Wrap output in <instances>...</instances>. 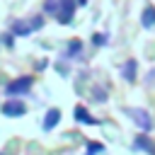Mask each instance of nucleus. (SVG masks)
<instances>
[{
	"label": "nucleus",
	"instance_id": "1",
	"mask_svg": "<svg viewBox=\"0 0 155 155\" xmlns=\"http://www.w3.org/2000/svg\"><path fill=\"white\" fill-rule=\"evenodd\" d=\"M5 90H7V94H22V92H29V90H31V78H17V80L10 82Z\"/></svg>",
	"mask_w": 155,
	"mask_h": 155
},
{
	"label": "nucleus",
	"instance_id": "2",
	"mask_svg": "<svg viewBox=\"0 0 155 155\" xmlns=\"http://www.w3.org/2000/svg\"><path fill=\"white\" fill-rule=\"evenodd\" d=\"M24 111H27V104L19 102V99H10V102L2 104V114L5 116H22Z\"/></svg>",
	"mask_w": 155,
	"mask_h": 155
},
{
	"label": "nucleus",
	"instance_id": "3",
	"mask_svg": "<svg viewBox=\"0 0 155 155\" xmlns=\"http://www.w3.org/2000/svg\"><path fill=\"white\" fill-rule=\"evenodd\" d=\"M126 114H128V116H136L133 121H136L140 128H145V131L153 128V121H150V114H148V111H143V109H126Z\"/></svg>",
	"mask_w": 155,
	"mask_h": 155
},
{
	"label": "nucleus",
	"instance_id": "4",
	"mask_svg": "<svg viewBox=\"0 0 155 155\" xmlns=\"http://www.w3.org/2000/svg\"><path fill=\"white\" fill-rule=\"evenodd\" d=\"M58 119H61V111H58V109H48L46 116H44V131H51V128L58 124Z\"/></svg>",
	"mask_w": 155,
	"mask_h": 155
},
{
	"label": "nucleus",
	"instance_id": "5",
	"mask_svg": "<svg viewBox=\"0 0 155 155\" xmlns=\"http://www.w3.org/2000/svg\"><path fill=\"white\" fill-rule=\"evenodd\" d=\"M143 27H148V29L155 27V7H150V5L143 10Z\"/></svg>",
	"mask_w": 155,
	"mask_h": 155
},
{
	"label": "nucleus",
	"instance_id": "6",
	"mask_svg": "<svg viewBox=\"0 0 155 155\" xmlns=\"http://www.w3.org/2000/svg\"><path fill=\"white\" fill-rule=\"evenodd\" d=\"M75 119H78L80 124H97V121L90 116V111H85V107H75Z\"/></svg>",
	"mask_w": 155,
	"mask_h": 155
},
{
	"label": "nucleus",
	"instance_id": "7",
	"mask_svg": "<svg viewBox=\"0 0 155 155\" xmlns=\"http://www.w3.org/2000/svg\"><path fill=\"white\" fill-rule=\"evenodd\" d=\"M136 145H138V148H143V150H148L150 155H155V145L150 143V138H145V136H138V140H136Z\"/></svg>",
	"mask_w": 155,
	"mask_h": 155
},
{
	"label": "nucleus",
	"instance_id": "8",
	"mask_svg": "<svg viewBox=\"0 0 155 155\" xmlns=\"http://www.w3.org/2000/svg\"><path fill=\"white\" fill-rule=\"evenodd\" d=\"M124 78H126L128 82L136 80V61H128V65H124Z\"/></svg>",
	"mask_w": 155,
	"mask_h": 155
},
{
	"label": "nucleus",
	"instance_id": "9",
	"mask_svg": "<svg viewBox=\"0 0 155 155\" xmlns=\"http://www.w3.org/2000/svg\"><path fill=\"white\" fill-rule=\"evenodd\" d=\"M99 150H102V145H99V143H92V145H90V150H87V155H92V153H99Z\"/></svg>",
	"mask_w": 155,
	"mask_h": 155
},
{
	"label": "nucleus",
	"instance_id": "10",
	"mask_svg": "<svg viewBox=\"0 0 155 155\" xmlns=\"http://www.w3.org/2000/svg\"><path fill=\"white\" fill-rule=\"evenodd\" d=\"M104 39H107L104 34H94V44H99V46H102V44H104Z\"/></svg>",
	"mask_w": 155,
	"mask_h": 155
}]
</instances>
